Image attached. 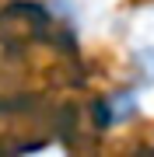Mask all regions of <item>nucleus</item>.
Here are the masks:
<instances>
[{
    "label": "nucleus",
    "mask_w": 154,
    "mask_h": 157,
    "mask_svg": "<svg viewBox=\"0 0 154 157\" xmlns=\"http://www.w3.org/2000/svg\"><path fill=\"white\" fill-rule=\"evenodd\" d=\"M130 70H133V87L137 91L154 87V42H137L130 49Z\"/></svg>",
    "instance_id": "2"
},
{
    "label": "nucleus",
    "mask_w": 154,
    "mask_h": 157,
    "mask_svg": "<svg viewBox=\"0 0 154 157\" xmlns=\"http://www.w3.org/2000/svg\"><path fill=\"white\" fill-rule=\"evenodd\" d=\"M137 112H140V91L137 87L112 91V94H105L95 105V122H98V129H112V126L130 122Z\"/></svg>",
    "instance_id": "1"
}]
</instances>
